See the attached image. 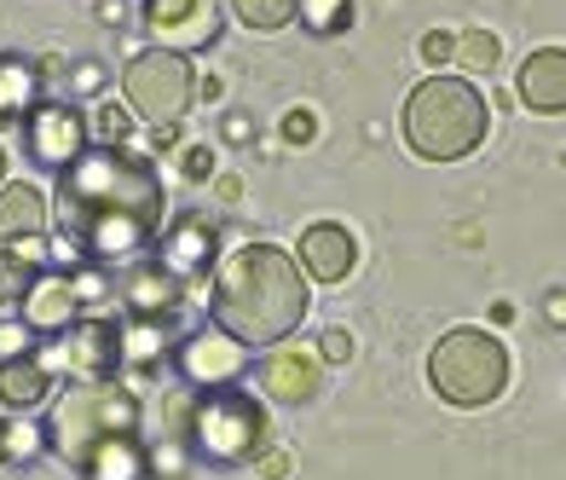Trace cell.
Returning a JSON list of instances; mask_svg holds the SVG:
<instances>
[{
	"label": "cell",
	"mask_w": 566,
	"mask_h": 480,
	"mask_svg": "<svg viewBox=\"0 0 566 480\" xmlns=\"http://www.w3.org/2000/svg\"><path fill=\"white\" fill-rule=\"evenodd\" d=\"M59 249L70 243L75 267H134L157 249L168 226V191L157 180V163L127 145L82 150L70 168H59Z\"/></svg>",
	"instance_id": "cell-1"
},
{
	"label": "cell",
	"mask_w": 566,
	"mask_h": 480,
	"mask_svg": "<svg viewBox=\"0 0 566 480\" xmlns=\"http://www.w3.org/2000/svg\"><path fill=\"white\" fill-rule=\"evenodd\" d=\"M306 307H313V290H306L290 249L243 243L231 255H220L214 295H209V319L220 336L243 342V347H277L295 336Z\"/></svg>",
	"instance_id": "cell-2"
},
{
	"label": "cell",
	"mask_w": 566,
	"mask_h": 480,
	"mask_svg": "<svg viewBox=\"0 0 566 480\" xmlns=\"http://www.w3.org/2000/svg\"><path fill=\"white\" fill-rule=\"evenodd\" d=\"M485 128H492V105L469 75H428L405 98V145L428 163L469 157V150H480Z\"/></svg>",
	"instance_id": "cell-3"
},
{
	"label": "cell",
	"mask_w": 566,
	"mask_h": 480,
	"mask_svg": "<svg viewBox=\"0 0 566 480\" xmlns=\"http://www.w3.org/2000/svg\"><path fill=\"white\" fill-rule=\"evenodd\" d=\"M139 417H145V399L134 388H122L116 376H105V383H70L53 406H46L41 446H53L70 469H82L105 440L139 435Z\"/></svg>",
	"instance_id": "cell-4"
},
{
	"label": "cell",
	"mask_w": 566,
	"mask_h": 480,
	"mask_svg": "<svg viewBox=\"0 0 566 480\" xmlns=\"http://www.w3.org/2000/svg\"><path fill=\"white\" fill-rule=\"evenodd\" d=\"M266 406L249 399L243 388H209V394H191V411H186V435L179 446L191 458L214 463V469H238L254 463L266 451Z\"/></svg>",
	"instance_id": "cell-5"
},
{
	"label": "cell",
	"mask_w": 566,
	"mask_h": 480,
	"mask_svg": "<svg viewBox=\"0 0 566 480\" xmlns=\"http://www.w3.org/2000/svg\"><path fill=\"white\" fill-rule=\"evenodd\" d=\"M428 383L433 394L446 399L457 411H480L492 406V399L509 388V347L492 336V331H474V324H462V331H446L428 353Z\"/></svg>",
	"instance_id": "cell-6"
},
{
	"label": "cell",
	"mask_w": 566,
	"mask_h": 480,
	"mask_svg": "<svg viewBox=\"0 0 566 480\" xmlns=\"http://www.w3.org/2000/svg\"><path fill=\"white\" fill-rule=\"evenodd\" d=\"M122 93L150 128H179V116L191 111L197 98V70L186 53H168V46H145L122 64Z\"/></svg>",
	"instance_id": "cell-7"
},
{
	"label": "cell",
	"mask_w": 566,
	"mask_h": 480,
	"mask_svg": "<svg viewBox=\"0 0 566 480\" xmlns=\"http://www.w3.org/2000/svg\"><path fill=\"white\" fill-rule=\"evenodd\" d=\"M41 365L64 371L70 383H105V376L122 365V324H111V319H75V324H64L53 353H46Z\"/></svg>",
	"instance_id": "cell-8"
},
{
	"label": "cell",
	"mask_w": 566,
	"mask_h": 480,
	"mask_svg": "<svg viewBox=\"0 0 566 480\" xmlns=\"http://www.w3.org/2000/svg\"><path fill=\"white\" fill-rule=\"evenodd\" d=\"M145 30L168 53H197L220 41V0H145Z\"/></svg>",
	"instance_id": "cell-9"
},
{
	"label": "cell",
	"mask_w": 566,
	"mask_h": 480,
	"mask_svg": "<svg viewBox=\"0 0 566 480\" xmlns=\"http://www.w3.org/2000/svg\"><path fill=\"white\" fill-rule=\"evenodd\" d=\"M23 139H30V157L41 168H70L87 150V116L70 105V98H53V105H35L23 116Z\"/></svg>",
	"instance_id": "cell-10"
},
{
	"label": "cell",
	"mask_w": 566,
	"mask_h": 480,
	"mask_svg": "<svg viewBox=\"0 0 566 480\" xmlns=\"http://www.w3.org/2000/svg\"><path fill=\"white\" fill-rule=\"evenodd\" d=\"M174 365H179V376H186L197 394H202V388H231V383L249 371V347L231 342V336H220L214 324H209V331H197V336L179 342Z\"/></svg>",
	"instance_id": "cell-11"
},
{
	"label": "cell",
	"mask_w": 566,
	"mask_h": 480,
	"mask_svg": "<svg viewBox=\"0 0 566 480\" xmlns=\"http://www.w3.org/2000/svg\"><path fill=\"white\" fill-rule=\"evenodd\" d=\"M214 249H220V232L209 220H202V215H179L174 226H163V238H157V267L186 284V278L214 267Z\"/></svg>",
	"instance_id": "cell-12"
},
{
	"label": "cell",
	"mask_w": 566,
	"mask_h": 480,
	"mask_svg": "<svg viewBox=\"0 0 566 480\" xmlns=\"http://www.w3.org/2000/svg\"><path fill=\"white\" fill-rule=\"evenodd\" d=\"M295 267H301V278H318V284H342V278L358 267V243H353L347 226L318 220V226H306V232H301Z\"/></svg>",
	"instance_id": "cell-13"
},
{
	"label": "cell",
	"mask_w": 566,
	"mask_h": 480,
	"mask_svg": "<svg viewBox=\"0 0 566 480\" xmlns=\"http://www.w3.org/2000/svg\"><path fill=\"white\" fill-rule=\"evenodd\" d=\"M127 307H134V319H150V324H168L179 307H186V284H179L174 272H163L157 261H134L127 267Z\"/></svg>",
	"instance_id": "cell-14"
},
{
	"label": "cell",
	"mask_w": 566,
	"mask_h": 480,
	"mask_svg": "<svg viewBox=\"0 0 566 480\" xmlns=\"http://www.w3.org/2000/svg\"><path fill=\"white\" fill-rule=\"evenodd\" d=\"M261 388L272 399H283V406H306V399L318 394V359L306 347H290V342H277L266 353V365H261Z\"/></svg>",
	"instance_id": "cell-15"
},
{
	"label": "cell",
	"mask_w": 566,
	"mask_h": 480,
	"mask_svg": "<svg viewBox=\"0 0 566 480\" xmlns=\"http://www.w3.org/2000/svg\"><path fill=\"white\" fill-rule=\"evenodd\" d=\"M514 93H521V105L537 111V116H560L566 111V53L560 46H544V53H532L514 75Z\"/></svg>",
	"instance_id": "cell-16"
},
{
	"label": "cell",
	"mask_w": 566,
	"mask_h": 480,
	"mask_svg": "<svg viewBox=\"0 0 566 480\" xmlns=\"http://www.w3.org/2000/svg\"><path fill=\"white\" fill-rule=\"evenodd\" d=\"M23 307V324H30V331H46V336H59L64 324H75V295H70V278L64 272H46V278H35L30 284V295L18 301Z\"/></svg>",
	"instance_id": "cell-17"
},
{
	"label": "cell",
	"mask_w": 566,
	"mask_h": 480,
	"mask_svg": "<svg viewBox=\"0 0 566 480\" xmlns=\"http://www.w3.org/2000/svg\"><path fill=\"white\" fill-rule=\"evenodd\" d=\"M46 394H53V371L41 365V353L0 359V406H7V411H35Z\"/></svg>",
	"instance_id": "cell-18"
},
{
	"label": "cell",
	"mask_w": 566,
	"mask_h": 480,
	"mask_svg": "<svg viewBox=\"0 0 566 480\" xmlns=\"http://www.w3.org/2000/svg\"><path fill=\"white\" fill-rule=\"evenodd\" d=\"M46 232V197L35 186H0V243H18V238H41Z\"/></svg>",
	"instance_id": "cell-19"
},
{
	"label": "cell",
	"mask_w": 566,
	"mask_h": 480,
	"mask_svg": "<svg viewBox=\"0 0 566 480\" xmlns=\"http://www.w3.org/2000/svg\"><path fill=\"white\" fill-rule=\"evenodd\" d=\"M87 480H145L150 474V446L139 435H116L82 463Z\"/></svg>",
	"instance_id": "cell-20"
},
{
	"label": "cell",
	"mask_w": 566,
	"mask_h": 480,
	"mask_svg": "<svg viewBox=\"0 0 566 480\" xmlns=\"http://www.w3.org/2000/svg\"><path fill=\"white\" fill-rule=\"evenodd\" d=\"M35 93H41V70H35V64L0 59V116H7L12 128L35 111Z\"/></svg>",
	"instance_id": "cell-21"
},
{
	"label": "cell",
	"mask_w": 566,
	"mask_h": 480,
	"mask_svg": "<svg viewBox=\"0 0 566 480\" xmlns=\"http://www.w3.org/2000/svg\"><path fill=\"white\" fill-rule=\"evenodd\" d=\"M497 35L492 30H462V35H451V64L457 70H469V75H485V70H497Z\"/></svg>",
	"instance_id": "cell-22"
},
{
	"label": "cell",
	"mask_w": 566,
	"mask_h": 480,
	"mask_svg": "<svg viewBox=\"0 0 566 480\" xmlns=\"http://www.w3.org/2000/svg\"><path fill=\"white\" fill-rule=\"evenodd\" d=\"M231 12H238L243 30L272 35V30H283V23H295V0H231Z\"/></svg>",
	"instance_id": "cell-23"
},
{
	"label": "cell",
	"mask_w": 566,
	"mask_h": 480,
	"mask_svg": "<svg viewBox=\"0 0 566 480\" xmlns=\"http://www.w3.org/2000/svg\"><path fill=\"white\" fill-rule=\"evenodd\" d=\"M30 458H41V428L18 422V417H0V469L30 463Z\"/></svg>",
	"instance_id": "cell-24"
},
{
	"label": "cell",
	"mask_w": 566,
	"mask_h": 480,
	"mask_svg": "<svg viewBox=\"0 0 566 480\" xmlns=\"http://www.w3.org/2000/svg\"><path fill=\"white\" fill-rule=\"evenodd\" d=\"M295 18L313 35H336V30L353 23V0H295Z\"/></svg>",
	"instance_id": "cell-25"
},
{
	"label": "cell",
	"mask_w": 566,
	"mask_h": 480,
	"mask_svg": "<svg viewBox=\"0 0 566 480\" xmlns=\"http://www.w3.org/2000/svg\"><path fill=\"white\" fill-rule=\"evenodd\" d=\"M35 267L30 261H18L12 249H0V307H18L23 295H30V284H35Z\"/></svg>",
	"instance_id": "cell-26"
},
{
	"label": "cell",
	"mask_w": 566,
	"mask_h": 480,
	"mask_svg": "<svg viewBox=\"0 0 566 480\" xmlns=\"http://www.w3.org/2000/svg\"><path fill=\"white\" fill-rule=\"evenodd\" d=\"M35 353V331L23 319H0V359H23Z\"/></svg>",
	"instance_id": "cell-27"
},
{
	"label": "cell",
	"mask_w": 566,
	"mask_h": 480,
	"mask_svg": "<svg viewBox=\"0 0 566 480\" xmlns=\"http://www.w3.org/2000/svg\"><path fill=\"white\" fill-rule=\"evenodd\" d=\"M93 128H98V139H105V145H122L127 139V111L122 105H98Z\"/></svg>",
	"instance_id": "cell-28"
},
{
	"label": "cell",
	"mask_w": 566,
	"mask_h": 480,
	"mask_svg": "<svg viewBox=\"0 0 566 480\" xmlns=\"http://www.w3.org/2000/svg\"><path fill=\"white\" fill-rule=\"evenodd\" d=\"M318 353H324L329 365H347V359H353V336L336 324V331H324V336H318Z\"/></svg>",
	"instance_id": "cell-29"
},
{
	"label": "cell",
	"mask_w": 566,
	"mask_h": 480,
	"mask_svg": "<svg viewBox=\"0 0 566 480\" xmlns=\"http://www.w3.org/2000/svg\"><path fill=\"white\" fill-rule=\"evenodd\" d=\"M179 168H186V180H209V174H214V150L209 145H191Z\"/></svg>",
	"instance_id": "cell-30"
},
{
	"label": "cell",
	"mask_w": 566,
	"mask_h": 480,
	"mask_svg": "<svg viewBox=\"0 0 566 480\" xmlns=\"http://www.w3.org/2000/svg\"><path fill=\"white\" fill-rule=\"evenodd\" d=\"M313 134H318V122L306 116V111H290V116H283V139H290V145H306Z\"/></svg>",
	"instance_id": "cell-31"
},
{
	"label": "cell",
	"mask_w": 566,
	"mask_h": 480,
	"mask_svg": "<svg viewBox=\"0 0 566 480\" xmlns=\"http://www.w3.org/2000/svg\"><path fill=\"white\" fill-rule=\"evenodd\" d=\"M422 64H451V35L446 30H428L422 35Z\"/></svg>",
	"instance_id": "cell-32"
},
{
	"label": "cell",
	"mask_w": 566,
	"mask_h": 480,
	"mask_svg": "<svg viewBox=\"0 0 566 480\" xmlns=\"http://www.w3.org/2000/svg\"><path fill=\"white\" fill-rule=\"evenodd\" d=\"M98 82H105V75H98V64H93V59H87L82 70H75V87H82V93H93Z\"/></svg>",
	"instance_id": "cell-33"
},
{
	"label": "cell",
	"mask_w": 566,
	"mask_h": 480,
	"mask_svg": "<svg viewBox=\"0 0 566 480\" xmlns=\"http://www.w3.org/2000/svg\"><path fill=\"white\" fill-rule=\"evenodd\" d=\"M226 134H231V139H249L254 122H249V116H226Z\"/></svg>",
	"instance_id": "cell-34"
},
{
	"label": "cell",
	"mask_w": 566,
	"mask_h": 480,
	"mask_svg": "<svg viewBox=\"0 0 566 480\" xmlns=\"http://www.w3.org/2000/svg\"><path fill=\"white\" fill-rule=\"evenodd\" d=\"M254 463H261V474H283V469H290V458H277V451H266V458H254Z\"/></svg>",
	"instance_id": "cell-35"
},
{
	"label": "cell",
	"mask_w": 566,
	"mask_h": 480,
	"mask_svg": "<svg viewBox=\"0 0 566 480\" xmlns=\"http://www.w3.org/2000/svg\"><path fill=\"white\" fill-rule=\"evenodd\" d=\"M0 186H7V150H0Z\"/></svg>",
	"instance_id": "cell-36"
},
{
	"label": "cell",
	"mask_w": 566,
	"mask_h": 480,
	"mask_svg": "<svg viewBox=\"0 0 566 480\" xmlns=\"http://www.w3.org/2000/svg\"><path fill=\"white\" fill-rule=\"evenodd\" d=\"M7 128H12V122H7V116H0V134H7Z\"/></svg>",
	"instance_id": "cell-37"
}]
</instances>
